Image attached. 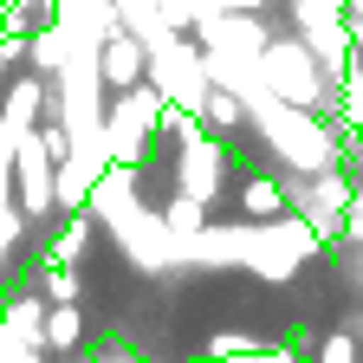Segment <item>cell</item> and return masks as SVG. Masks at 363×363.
<instances>
[{
	"label": "cell",
	"mask_w": 363,
	"mask_h": 363,
	"mask_svg": "<svg viewBox=\"0 0 363 363\" xmlns=\"http://www.w3.org/2000/svg\"><path fill=\"white\" fill-rule=\"evenodd\" d=\"M259 78H266V91L279 104H298V111H337V84H331V72L318 65V52L292 33V39H272L266 52H259Z\"/></svg>",
	"instance_id": "1"
},
{
	"label": "cell",
	"mask_w": 363,
	"mask_h": 363,
	"mask_svg": "<svg viewBox=\"0 0 363 363\" xmlns=\"http://www.w3.org/2000/svg\"><path fill=\"white\" fill-rule=\"evenodd\" d=\"M325 253V234L292 208V214H279V220H259V234H253V253H247V272H259L266 286H286V279H298V266L305 259H318Z\"/></svg>",
	"instance_id": "2"
},
{
	"label": "cell",
	"mask_w": 363,
	"mask_h": 363,
	"mask_svg": "<svg viewBox=\"0 0 363 363\" xmlns=\"http://www.w3.org/2000/svg\"><path fill=\"white\" fill-rule=\"evenodd\" d=\"M162 111H169V98H162L150 78L136 84V91H117V98H111V111H104L111 156H117V162H130V169H143L150 143L162 136Z\"/></svg>",
	"instance_id": "3"
},
{
	"label": "cell",
	"mask_w": 363,
	"mask_h": 363,
	"mask_svg": "<svg viewBox=\"0 0 363 363\" xmlns=\"http://www.w3.org/2000/svg\"><path fill=\"white\" fill-rule=\"evenodd\" d=\"M150 84L162 91L169 104H182V111H201V104H208V91H214L208 59H201V45H195L189 33L162 39L156 52H150Z\"/></svg>",
	"instance_id": "4"
},
{
	"label": "cell",
	"mask_w": 363,
	"mask_h": 363,
	"mask_svg": "<svg viewBox=\"0 0 363 363\" xmlns=\"http://www.w3.org/2000/svg\"><path fill=\"white\" fill-rule=\"evenodd\" d=\"M13 201L26 220H52L59 214V162L52 150L39 143V123L20 136V156H13Z\"/></svg>",
	"instance_id": "5"
},
{
	"label": "cell",
	"mask_w": 363,
	"mask_h": 363,
	"mask_svg": "<svg viewBox=\"0 0 363 363\" xmlns=\"http://www.w3.org/2000/svg\"><path fill=\"white\" fill-rule=\"evenodd\" d=\"M175 189L208 201V208L220 201V189H227V136L201 130V136H189V143H175Z\"/></svg>",
	"instance_id": "6"
},
{
	"label": "cell",
	"mask_w": 363,
	"mask_h": 363,
	"mask_svg": "<svg viewBox=\"0 0 363 363\" xmlns=\"http://www.w3.org/2000/svg\"><path fill=\"white\" fill-rule=\"evenodd\" d=\"M189 39L201 45V52H234V59H259L272 45V33H266L259 13H201Z\"/></svg>",
	"instance_id": "7"
},
{
	"label": "cell",
	"mask_w": 363,
	"mask_h": 363,
	"mask_svg": "<svg viewBox=\"0 0 363 363\" xmlns=\"http://www.w3.org/2000/svg\"><path fill=\"white\" fill-rule=\"evenodd\" d=\"M98 72H104V84H111V91H136V84L150 78V45L136 39L130 26H117V33L98 45Z\"/></svg>",
	"instance_id": "8"
},
{
	"label": "cell",
	"mask_w": 363,
	"mask_h": 363,
	"mask_svg": "<svg viewBox=\"0 0 363 363\" xmlns=\"http://www.w3.org/2000/svg\"><path fill=\"white\" fill-rule=\"evenodd\" d=\"M45 318H52V298H45V292H13V298H0V331H7V344L45 350Z\"/></svg>",
	"instance_id": "9"
},
{
	"label": "cell",
	"mask_w": 363,
	"mask_h": 363,
	"mask_svg": "<svg viewBox=\"0 0 363 363\" xmlns=\"http://www.w3.org/2000/svg\"><path fill=\"white\" fill-rule=\"evenodd\" d=\"M298 39L318 52V65L331 72V84H337V78L357 65V52H363V45H357V26H350V13H344V20H325V26H305Z\"/></svg>",
	"instance_id": "10"
},
{
	"label": "cell",
	"mask_w": 363,
	"mask_h": 363,
	"mask_svg": "<svg viewBox=\"0 0 363 363\" xmlns=\"http://www.w3.org/2000/svg\"><path fill=\"white\" fill-rule=\"evenodd\" d=\"M234 201L247 220H279V214H292V182H279L272 169H253V175H240Z\"/></svg>",
	"instance_id": "11"
},
{
	"label": "cell",
	"mask_w": 363,
	"mask_h": 363,
	"mask_svg": "<svg viewBox=\"0 0 363 363\" xmlns=\"http://www.w3.org/2000/svg\"><path fill=\"white\" fill-rule=\"evenodd\" d=\"M45 98H52V78H13L7 104H0V123L7 130H33L45 117Z\"/></svg>",
	"instance_id": "12"
},
{
	"label": "cell",
	"mask_w": 363,
	"mask_h": 363,
	"mask_svg": "<svg viewBox=\"0 0 363 363\" xmlns=\"http://www.w3.org/2000/svg\"><path fill=\"white\" fill-rule=\"evenodd\" d=\"M201 117H208V130H214V136H234V130H253V111H247V98H240V91H227V84H214V91H208Z\"/></svg>",
	"instance_id": "13"
},
{
	"label": "cell",
	"mask_w": 363,
	"mask_h": 363,
	"mask_svg": "<svg viewBox=\"0 0 363 363\" xmlns=\"http://www.w3.org/2000/svg\"><path fill=\"white\" fill-rule=\"evenodd\" d=\"M162 220H169V234H175V247H189L195 234H201V227H208V201H195V195H169L162 201Z\"/></svg>",
	"instance_id": "14"
},
{
	"label": "cell",
	"mask_w": 363,
	"mask_h": 363,
	"mask_svg": "<svg viewBox=\"0 0 363 363\" xmlns=\"http://www.w3.org/2000/svg\"><path fill=\"white\" fill-rule=\"evenodd\" d=\"M39 292L52 305H78L84 286H78V266H59V259H39Z\"/></svg>",
	"instance_id": "15"
},
{
	"label": "cell",
	"mask_w": 363,
	"mask_h": 363,
	"mask_svg": "<svg viewBox=\"0 0 363 363\" xmlns=\"http://www.w3.org/2000/svg\"><path fill=\"white\" fill-rule=\"evenodd\" d=\"M84 344V311L78 305H52L45 318V350H78Z\"/></svg>",
	"instance_id": "16"
},
{
	"label": "cell",
	"mask_w": 363,
	"mask_h": 363,
	"mask_svg": "<svg viewBox=\"0 0 363 363\" xmlns=\"http://www.w3.org/2000/svg\"><path fill=\"white\" fill-rule=\"evenodd\" d=\"M259 350H266L259 331H214V337H208V357H247V363H253Z\"/></svg>",
	"instance_id": "17"
},
{
	"label": "cell",
	"mask_w": 363,
	"mask_h": 363,
	"mask_svg": "<svg viewBox=\"0 0 363 363\" xmlns=\"http://www.w3.org/2000/svg\"><path fill=\"white\" fill-rule=\"evenodd\" d=\"M318 363H363V337L357 331H325L318 337Z\"/></svg>",
	"instance_id": "18"
},
{
	"label": "cell",
	"mask_w": 363,
	"mask_h": 363,
	"mask_svg": "<svg viewBox=\"0 0 363 363\" xmlns=\"http://www.w3.org/2000/svg\"><path fill=\"white\" fill-rule=\"evenodd\" d=\"M344 13H350V0H292L298 33H305V26H325V20H344Z\"/></svg>",
	"instance_id": "19"
},
{
	"label": "cell",
	"mask_w": 363,
	"mask_h": 363,
	"mask_svg": "<svg viewBox=\"0 0 363 363\" xmlns=\"http://www.w3.org/2000/svg\"><path fill=\"white\" fill-rule=\"evenodd\" d=\"M162 20H169L175 33H195V20H201V0H162Z\"/></svg>",
	"instance_id": "20"
},
{
	"label": "cell",
	"mask_w": 363,
	"mask_h": 363,
	"mask_svg": "<svg viewBox=\"0 0 363 363\" xmlns=\"http://www.w3.org/2000/svg\"><path fill=\"white\" fill-rule=\"evenodd\" d=\"M344 240H350V247H363V182H357V195L344 201Z\"/></svg>",
	"instance_id": "21"
},
{
	"label": "cell",
	"mask_w": 363,
	"mask_h": 363,
	"mask_svg": "<svg viewBox=\"0 0 363 363\" xmlns=\"http://www.w3.org/2000/svg\"><path fill=\"white\" fill-rule=\"evenodd\" d=\"M253 363H298V350H292V344H266Z\"/></svg>",
	"instance_id": "22"
},
{
	"label": "cell",
	"mask_w": 363,
	"mask_h": 363,
	"mask_svg": "<svg viewBox=\"0 0 363 363\" xmlns=\"http://www.w3.org/2000/svg\"><path fill=\"white\" fill-rule=\"evenodd\" d=\"M0 363H39V350H26V344H0Z\"/></svg>",
	"instance_id": "23"
},
{
	"label": "cell",
	"mask_w": 363,
	"mask_h": 363,
	"mask_svg": "<svg viewBox=\"0 0 363 363\" xmlns=\"http://www.w3.org/2000/svg\"><path fill=\"white\" fill-rule=\"evenodd\" d=\"M272 0H220V13H266Z\"/></svg>",
	"instance_id": "24"
},
{
	"label": "cell",
	"mask_w": 363,
	"mask_h": 363,
	"mask_svg": "<svg viewBox=\"0 0 363 363\" xmlns=\"http://www.w3.org/2000/svg\"><path fill=\"white\" fill-rule=\"evenodd\" d=\"M98 363H143V357H136V350H123V344H111V350H104Z\"/></svg>",
	"instance_id": "25"
},
{
	"label": "cell",
	"mask_w": 363,
	"mask_h": 363,
	"mask_svg": "<svg viewBox=\"0 0 363 363\" xmlns=\"http://www.w3.org/2000/svg\"><path fill=\"white\" fill-rule=\"evenodd\" d=\"M350 13H357V20H363V0H350Z\"/></svg>",
	"instance_id": "26"
},
{
	"label": "cell",
	"mask_w": 363,
	"mask_h": 363,
	"mask_svg": "<svg viewBox=\"0 0 363 363\" xmlns=\"http://www.w3.org/2000/svg\"><path fill=\"white\" fill-rule=\"evenodd\" d=\"M357 279H363V247H357Z\"/></svg>",
	"instance_id": "27"
}]
</instances>
